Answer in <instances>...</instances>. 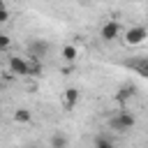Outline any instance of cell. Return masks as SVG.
<instances>
[{"instance_id": "1", "label": "cell", "mask_w": 148, "mask_h": 148, "mask_svg": "<svg viewBox=\"0 0 148 148\" xmlns=\"http://www.w3.org/2000/svg\"><path fill=\"white\" fill-rule=\"evenodd\" d=\"M134 123H136V118H134V113H130V111H118L116 116L109 118V127L116 130V132H130V130L134 127Z\"/></svg>"}, {"instance_id": "2", "label": "cell", "mask_w": 148, "mask_h": 148, "mask_svg": "<svg viewBox=\"0 0 148 148\" xmlns=\"http://www.w3.org/2000/svg\"><path fill=\"white\" fill-rule=\"evenodd\" d=\"M49 51H51V44H49L46 39H42V37H32V39L28 42V53L32 56V60H42V58H46Z\"/></svg>"}, {"instance_id": "3", "label": "cell", "mask_w": 148, "mask_h": 148, "mask_svg": "<svg viewBox=\"0 0 148 148\" xmlns=\"http://www.w3.org/2000/svg\"><path fill=\"white\" fill-rule=\"evenodd\" d=\"M146 37H148V30H146L143 25H132V28H127V32H125V44L136 46V44L146 42Z\"/></svg>"}, {"instance_id": "4", "label": "cell", "mask_w": 148, "mask_h": 148, "mask_svg": "<svg viewBox=\"0 0 148 148\" xmlns=\"http://www.w3.org/2000/svg\"><path fill=\"white\" fill-rule=\"evenodd\" d=\"M125 67H130L132 72H136L139 76L148 79V56H136V58H130L125 60Z\"/></svg>"}, {"instance_id": "5", "label": "cell", "mask_w": 148, "mask_h": 148, "mask_svg": "<svg viewBox=\"0 0 148 148\" xmlns=\"http://www.w3.org/2000/svg\"><path fill=\"white\" fill-rule=\"evenodd\" d=\"M99 37L104 42H113L116 37H120V23L118 21H106L102 28H99Z\"/></svg>"}, {"instance_id": "6", "label": "cell", "mask_w": 148, "mask_h": 148, "mask_svg": "<svg viewBox=\"0 0 148 148\" xmlns=\"http://www.w3.org/2000/svg\"><path fill=\"white\" fill-rule=\"evenodd\" d=\"M9 72L16 76H28V60L21 56H12L9 58Z\"/></svg>"}, {"instance_id": "7", "label": "cell", "mask_w": 148, "mask_h": 148, "mask_svg": "<svg viewBox=\"0 0 148 148\" xmlns=\"http://www.w3.org/2000/svg\"><path fill=\"white\" fill-rule=\"evenodd\" d=\"M134 90H136V86H134V83H125V86H120V90L116 92V99H118L120 104H125V102L134 95Z\"/></svg>"}, {"instance_id": "8", "label": "cell", "mask_w": 148, "mask_h": 148, "mask_svg": "<svg viewBox=\"0 0 148 148\" xmlns=\"http://www.w3.org/2000/svg\"><path fill=\"white\" fill-rule=\"evenodd\" d=\"M79 104V90L76 88H67L65 90V109H74Z\"/></svg>"}, {"instance_id": "9", "label": "cell", "mask_w": 148, "mask_h": 148, "mask_svg": "<svg viewBox=\"0 0 148 148\" xmlns=\"http://www.w3.org/2000/svg\"><path fill=\"white\" fill-rule=\"evenodd\" d=\"M60 56H62V60H65V62H74V60H76V56H79V51H76V46H74V44H65V46H62V51H60Z\"/></svg>"}, {"instance_id": "10", "label": "cell", "mask_w": 148, "mask_h": 148, "mask_svg": "<svg viewBox=\"0 0 148 148\" xmlns=\"http://www.w3.org/2000/svg\"><path fill=\"white\" fill-rule=\"evenodd\" d=\"M14 120H16V123H30V120H32V113H30V109H25V106H18V109L14 111Z\"/></svg>"}, {"instance_id": "11", "label": "cell", "mask_w": 148, "mask_h": 148, "mask_svg": "<svg viewBox=\"0 0 148 148\" xmlns=\"http://www.w3.org/2000/svg\"><path fill=\"white\" fill-rule=\"evenodd\" d=\"M69 146V139L62 134V132H56L51 136V148H67Z\"/></svg>"}, {"instance_id": "12", "label": "cell", "mask_w": 148, "mask_h": 148, "mask_svg": "<svg viewBox=\"0 0 148 148\" xmlns=\"http://www.w3.org/2000/svg\"><path fill=\"white\" fill-rule=\"evenodd\" d=\"M42 74V62L39 60H28V76H39Z\"/></svg>"}, {"instance_id": "13", "label": "cell", "mask_w": 148, "mask_h": 148, "mask_svg": "<svg viewBox=\"0 0 148 148\" xmlns=\"http://www.w3.org/2000/svg\"><path fill=\"white\" fill-rule=\"evenodd\" d=\"M92 148H113V143H111V139H106V136H95V141H92Z\"/></svg>"}, {"instance_id": "14", "label": "cell", "mask_w": 148, "mask_h": 148, "mask_svg": "<svg viewBox=\"0 0 148 148\" xmlns=\"http://www.w3.org/2000/svg\"><path fill=\"white\" fill-rule=\"evenodd\" d=\"M9 46H12V39H9V35L0 32V51H7Z\"/></svg>"}, {"instance_id": "15", "label": "cell", "mask_w": 148, "mask_h": 148, "mask_svg": "<svg viewBox=\"0 0 148 148\" xmlns=\"http://www.w3.org/2000/svg\"><path fill=\"white\" fill-rule=\"evenodd\" d=\"M5 21H9V9L0 7V23H5Z\"/></svg>"}, {"instance_id": "16", "label": "cell", "mask_w": 148, "mask_h": 148, "mask_svg": "<svg viewBox=\"0 0 148 148\" xmlns=\"http://www.w3.org/2000/svg\"><path fill=\"white\" fill-rule=\"evenodd\" d=\"M25 148H37V146H35V143H28V146H25Z\"/></svg>"}, {"instance_id": "17", "label": "cell", "mask_w": 148, "mask_h": 148, "mask_svg": "<svg viewBox=\"0 0 148 148\" xmlns=\"http://www.w3.org/2000/svg\"><path fill=\"white\" fill-rule=\"evenodd\" d=\"M0 7H5V0H0Z\"/></svg>"}]
</instances>
